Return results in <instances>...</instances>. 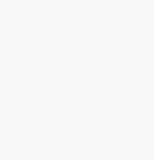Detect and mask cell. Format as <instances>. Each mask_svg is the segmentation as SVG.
I'll use <instances>...</instances> for the list:
<instances>
[]
</instances>
